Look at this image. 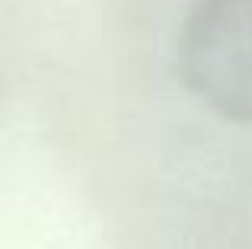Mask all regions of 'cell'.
I'll use <instances>...</instances> for the list:
<instances>
[{
	"mask_svg": "<svg viewBox=\"0 0 252 249\" xmlns=\"http://www.w3.org/2000/svg\"><path fill=\"white\" fill-rule=\"evenodd\" d=\"M176 61L185 90L201 106L252 124V0H195Z\"/></svg>",
	"mask_w": 252,
	"mask_h": 249,
	"instance_id": "6da1fadb",
	"label": "cell"
}]
</instances>
